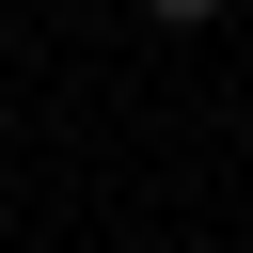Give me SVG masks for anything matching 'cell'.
<instances>
[{"label": "cell", "instance_id": "obj_1", "mask_svg": "<svg viewBox=\"0 0 253 253\" xmlns=\"http://www.w3.org/2000/svg\"><path fill=\"white\" fill-rule=\"evenodd\" d=\"M142 16H158V32H206V16H221V0H142Z\"/></svg>", "mask_w": 253, "mask_h": 253}, {"label": "cell", "instance_id": "obj_2", "mask_svg": "<svg viewBox=\"0 0 253 253\" xmlns=\"http://www.w3.org/2000/svg\"><path fill=\"white\" fill-rule=\"evenodd\" d=\"M0 253H16V206H0Z\"/></svg>", "mask_w": 253, "mask_h": 253}]
</instances>
